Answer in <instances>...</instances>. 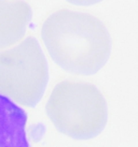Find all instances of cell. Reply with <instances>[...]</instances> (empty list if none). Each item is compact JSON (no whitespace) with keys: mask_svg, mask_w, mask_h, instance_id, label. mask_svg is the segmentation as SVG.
<instances>
[{"mask_svg":"<svg viewBox=\"0 0 138 147\" xmlns=\"http://www.w3.org/2000/svg\"><path fill=\"white\" fill-rule=\"evenodd\" d=\"M46 114L57 130L77 140H89L106 127L105 97L92 84L77 81L58 83L46 102Z\"/></svg>","mask_w":138,"mask_h":147,"instance_id":"7a4b0ae2","label":"cell"},{"mask_svg":"<svg viewBox=\"0 0 138 147\" xmlns=\"http://www.w3.org/2000/svg\"><path fill=\"white\" fill-rule=\"evenodd\" d=\"M31 20V9L24 1H0V49L23 38Z\"/></svg>","mask_w":138,"mask_h":147,"instance_id":"5b68a950","label":"cell"},{"mask_svg":"<svg viewBox=\"0 0 138 147\" xmlns=\"http://www.w3.org/2000/svg\"><path fill=\"white\" fill-rule=\"evenodd\" d=\"M41 38L57 65L83 75L95 74L104 68L112 49L109 32L97 17L67 9L45 20Z\"/></svg>","mask_w":138,"mask_h":147,"instance_id":"6da1fadb","label":"cell"},{"mask_svg":"<svg viewBox=\"0 0 138 147\" xmlns=\"http://www.w3.org/2000/svg\"><path fill=\"white\" fill-rule=\"evenodd\" d=\"M26 121L25 111L11 99L0 94V147H29Z\"/></svg>","mask_w":138,"mask_h":147,"instance_id":"277c9868","label":"cell"},{"mask_svg":"<svg viewBox=\"0 0 138 147\" xmlns=\"http://www.w3.org/2000/svg\"><path fill=\"white\" fill-rule=\"evenodd\" d=\"M48 80V62L36 39L26 38L0 53V92L13 102L35 106L44 94Z\"/></svg>","mask_w":138,"mask_h":147,"instance_id":"3957f363","label":"cell"}]
</instances>
